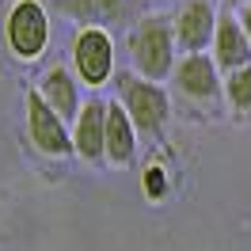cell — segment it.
Wrapping results in <instances>:
<instances>
[{
  "label": "cell",
  "instance_id": "8fae6325",
  "mask_svg": "<svg viewBox=\"0 0 251 251\" xmlns=\"http://www.w3.org/2000/svg\"><path fill=\"white\" fill-rule=\"evenodd\" d=\"M34 92L46 99L50 107L61 114L65 122L73 126L76 122V114H80V107H84V95H80V80H76V73H69V69H46V76L38 80V88Z\"/></svg>",
  "mask_w": 251,
  "mask_h": 251
},
{
  "label": "cell",
  "instance_id": "9a60e30c",
  "mask_svg": "<svg viewBox=\"0 0 251 251\" xmlns=\"http://www.w3.org/2000/svg\"><path fill=\"white\" fill-rule=\"evenodd\" d=\"M236 19H240V27H244V34L251 38V0H248V4H240V8H236Z\"/></svg>",
  "mask_w": 251,
  "mask_h": 251
},
{
  "label": "cell",
  "instance_id": "ba28073f",
  "mask_svg": "<svg viewBox=\"0 0 251 251\" xmlns=\"http://www.w3.org/2000/svg\"><path fill=\"white\" fill-rule=\"evenodd\" d=\"M103 133H107V103L92 95V99H84L76 122H73V156H80L84 164H107Z\"/></svg>",
  "mask_w": 251,
  "mask_h": 251
},
{
  "label": "cell",
  "instance_id": "7c38bea8",
  "mask_svg": "<svg viewBox=\"0 0 251 251\" xmlns=\"http://www.w3.org/2000/svg\"><path fill=\"white\" fill-rule=\"evenodd\" d=\"M57 12L84 27H103L122 16V0H57Z\"/></svg>",
  "mask_w": 251,
  "mask_h": 251
},
{
  "label": "cell",
  "instance_id": "9c48e42d",
  "mask_svg": "<svg viewBox=\"0 0 251 251\" xmlns=\"http://www.w3.org/2000/svg\"><path fill=\"white\" fill-rule=\"evenodd\" d=\"M137 126L129 122L126 107L114 99L107 103V133H103V156H107L110 168H129L133 156H137Z\"/></svg>",
  "mask_w": 251,
  "mask_h": 251
},
{
  "label": "cell",
  "instance_id": "30bf717a",
  "mask_svg": "<svg viewBox=\"0 0 251 251\" xmlns=\"http://www.w3.org/2000/svg\"><path fill=\"white\" fill-rule=\"evenodd\" d=\"M209 57L217 61L221 73H236V69L251 65V38L244 34V27H240L236 16H221L217 19V34H213Z\"/></svg>",
  "mask_w": 251,
  "mask_h": 251
},
{
  "label": "cell",
  "instance_id": "52a82bcc",
  "mask_svg": "<svg viewBox=\"0 0 251 251\" xmlns=\"http://www.w3.org/2000/svg\"><path fill=\"white\" fill-rule=\"evenodd\" d=\"M217 4L213 0H183L172 16L175 27V46L183 53H209L213 34H217Z\"/></svg>",
  "mask_w": 251,
  "mask_h": 251
},
{
  "label": "cell",
  "instance_id": "2e32d148",
  "mask_svg": "<svg viewBox=\"0 0 251 251\" xmlns=\"http://www.w3.org/2000/svg\"><path fill=\"white\" fill-rule=\"evenodd\" d=\"M228 4H232V8H240V4H248V0H228Z\"/></svg>",
  "mask_w": 251,
  "mask_h": 251
},
{
  "label": "cell",
  "instance_id": "4fadbf2b",
  "mask_svg": "<svg viewBox=\"0 0 251 251\" xmlns=\"http://www.w3.org/2000/svg\"><path fill=\"white\" fill-rule=\"evenodd\" d=\"M225 103L236 114H251V65L236 69V73H225Z\"/></svg>",
  "mask_w": 251,
  "mask_h": 251
},
{
  "label": "cell",
  "instance_id": "5bb4252c",
  "mask_svg": "<svg viewBox=\"0 0 251 251\" xmlns=\"http://www.w3.org/2000/svg\"><path fill=\"white\" fill-rule=\"evenodd\" d=\"M141 190L152 198V202H160V198H168L172 179H168V172H164L160 164H152V168H145V175H141Z\"/></svg>",
  "mask_w": 251,
  "mask_h": 251
},
{
  "label": "cell",
  "instance_id": "5b68a950",
  "mask_svg": "<svg viewBox=\"0 0 251 251\" xmlns=\"http://www.w3.org/2000/svg\"><path fill=\"white\" fill-rule=\"evenodd\" d=\"M172 84L179 88L183 99L198 107H213L217 99H225V76L209 53H183L172 73Z\"/></svg>",
  "mask_w": 251,
  "mask_h": 251
},
{
  "label": "cell",
  "instance_id": "3957f363",
  "mask_svg": "<svg viewBox=\"0 0 251 251\" xmlns=\"http://www.w3.org/2000/svg\"><path fill=\"white\" fill-rule=\"evenodd\" d=\"M8 46L16 57L23 61H34L42 57V50L50 46V12L38 4V0H16L12 12H8Z\"/></svg>",
  "mask_w": 251,
  "mask_h": 251
},
{
  "label": "cell",
  "instance_id": "8992f818",
  "mask_svg": "<svg viewBox=\"0 0 251 251\" xmlns=\"http://www.w3.org/2000/svg\"><path fill=\"white\" fill-rule=\"evenodd\" d=\"M27 133L42 156H73V126L50 107L38 92H27Z\"/></svg>",
  "mask_w": 251,
  "mask_h": 251
},
{
  "label": "cell",
  "instance_id": "7a4b0ae2",
  "mask_svg": "<svg viewBox=\"0 0 251 251\" xmlns=\"http://www.w3.org/2000/svg\"><path fill=\"white\" fill-rule=\"evenodd\" d=\"M114 88H118V103L126 107L129 122L137 126V133L160 137L168 118H172V99L164 92V84H152V80L137 76V73H118Z\"/></svg>",
  "mask_w": 251,
  "mask_h": 251
},
{
  "label": "cell",
  "instance_id": "277c9868",
  "mask_svg": "<svg viewBox=\"0 0 251 251\" xmlns=\"http://www.w3.org/2000/svg\"><path fill=\"white\" fill-rule=\"evenodd\" d=\"M73 69L88 88H103L114 80V42L103 27H80L73 38Z\"/></svg>",
  "mask_w": 251,
  "mask_h": 251
},
{
  "label": "cell",
  "instance_id": "6da1fadb",
  "mask_svg": "<svg viewBox=\"0 0 251 251\" xmlns=\"http://www.w3.org/2000/svg\"><path fill=\"white\" fill-rule=\"evenodd\" d=\"M129 61L133 73L152 84L172 80L175 65H179V46H175V27L168 16H145L137 27L129 31Z\"/></svg>",
  "mask_w": 251,
  "mask_h": 251
}]
</instances>
